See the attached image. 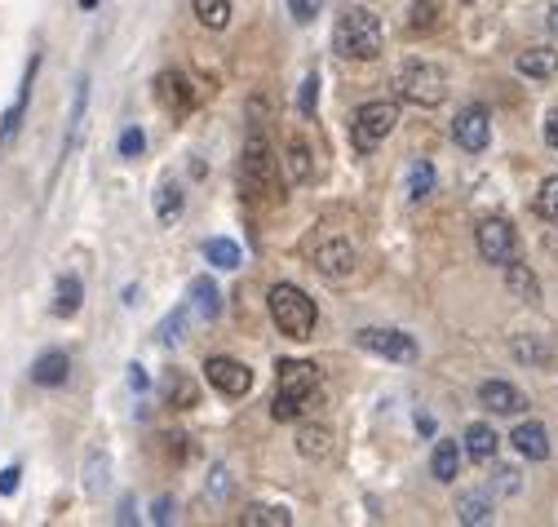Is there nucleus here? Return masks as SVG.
Wrapping results in <instances>:
<instances>
[{
  "label": "nucleus",
  "mask_w": 558,
  "mask_h": 527,
  "mask_svg": "<svg viewBox=\"0 0 558 527\" xmlns=\"http://www.w3.org/2000/svg\"><path fill=\"white\" fill-rule=\"evenodd\" d=\"M399 98L412 102V107H439V102H448V71L439 67V62H408V67L399 71L395 80Z\"/></svg>",
  "instance_id": "obj_5"
},
{
  "label": "nucleus",
  "mask_w": 558,
  "mask_h": 527,
  "mask_svg": "<svg viewBox=\"0 0 558 527\" xmlns=\"http://www.w3.org/2000/svg\"><path fill=\"white\" fill-rule=\"evenodd\" d=\"M67 377H71V359H67V350H45V355L31 364V381L36 386H45V390H58V386H67Z\"/></svg>",
  "instance_id": "obj_14"
},
{
  "label": "nucleus",
  "mask_w": 558,
  "mask_h": 527,
  "mask_svg": "<svg viewBox=\"0 0 558 527\" xmlns=\"http://www.w3.org/2000/svg\"><path fill=\"white\" fill-rule=\"evenodd\" d=\"M116 523H133V501H120V514H116Z\"/></svg>",
  "instance_id": "obj_47"
},
{
  "label": "nucleus",
  "mask_w": 558,
  "mask_h": 527,
  "mask_svg": "<svg viewBox=\"0 0 558 527\" xmlns=\"http://www.w3.org/2000/svg\"><path fill=\"white\" fill-rule=\"evenodd\" d=\"M129 386L133 390H151V377H147V368L142 364H129Z\"/></svg>",
  "instance_id": "obj_44"
},
{
  "label": "nucleus",
  "mask_w": 558,
  "mask_h": 527,
  "mask_svg": "<svg viewBox=\"0 0 558 527\" xmlns=\"http://www.w3.org/2000/svg\"><path fill=\"white\" fill-rule=\"evenodd\" d=\"M381 45H386V31H381V18L372 14L368 5H346L337 14L333 49H337L341 58L372 62V58H381Z\"/></svg>",
  "instance_id": "obj_1"
},
{
  "label": "nucleus",
  "mask_w": 558,
  "mask_h": 527,
  "mask_svg": "<svg viewBox=\"0 0 558 527\" xmlns=\"http://www.w3.org/2000/svg\"><path fill=\"white\" fill-rule=\"evenodd\" d=\"M545 27H550V36L558 40V0H554V5H550V14H545Z\"/></svg>",
  "instance_id": "obj_46"
},
{
  "label": "nucleus",
  "mask_w": 558,
  "mask_h": 527,
  "mask_svg": "<svg viewBox=\"0 0 558 527\" xmlns=\"http://www.w3.org/2000/svg\"><path fill=\"white\" fill-rule=\"evenodd\" d=\"M204 262L217 266V271H235V266H240V244L222 240V235H217V240H204Z\"/></svg>",
  "instance_id": "obj_31"
},
{
  "label": "nucleus",
  "mask_w": 558,
  "mask_h": 527,
  "mask_svg": "<svg viewBox=\"0 0 558 527\" xmlns=\"http://www.w3.org/2000/svg\"><path fill=\"white\" fill-rule=\"evenodd\" d=\"M155 98H160L164 111H173V116H186V111L200 102V89H195L191 80L182 76V71H160V76H155Z\"/></svg>",
  "instance_id": "obj_12"
},
{
  "label": "nucleus",
  "mask_w": 558,
  "mask_h": 527,
  "mask_svg": "<svg viewBox=\"0 0 558 527\" xmlns=\"http://www.w3.org/2000/svg\"><path fill=\"white\" fill-rule=\"evenodd\" d=\"M523 488V474L519 470H510V465H501V470H496V492H519Z\"/></svg>",
  "instance_id": "obj_41"
},
{
  "label": "nucleus",
  "mask_w": 558,
  "mask_h": 527,
  "mask_svg": "<svg viewBox=\"0 0 558 527\" xmlns=\"http://www.w3.org/2000/svg\"><path fill=\"white\" fill-rule=\"evenodd\" d=\"M532 209H536V217H545V222H558V178H545L541 182Z\"/></svg>",
  "instance_id": "obj_36"
},
{
  "label": "nucleus",
  "mask_w": 558,
  "mask_h": 527,
  "mask_svg": "<svg viewBox=\"0 0 558 527\" xmlns=\"http://www.w3.org/2000/svg\"><path fill=\"white\" fill-rule=\"evenodd\" d=\"M142 151H147V133H142L138 124H129V129L120 133V160H138Z\"/></svg>",
  "instance_id": "obj_37"
},
{
  "label": "nucleus",
  "mask_w": 558,
  "mask_h": 527,
  "mask_svg": "<svg viewBox=\"0 0 558 527\" xmlns=\"http://www.w3.org/2000/svg\"><path fill=\"white\" fill-rule=\"evenodd\" d=\"M319 9H324V0H288V14H293V23H315Z\"/></svg>",
  "instance_id": "obj_39"
},
{
  "label": "nucleus",
  "mask_w": 558,
  "mask_h": 527,
  "mask_svg": "<svg viewBox=\"0 0 558 527\" xmlns=\"http://www.w3.org/2000/svg\"><path fill=\"white\" fill-rule=\"evenodd\" d=\"M452 142H457L461 151H470V155L488 151V142H492V111L483 107V102H465V107L457 111V120H452Z\"/></svg>",
  "instance_id": "obj_8"
},
{
  "label": "nucleus",
  "mask_w": 558,
  "mask_h": 527,
  "mask_svg": "<svg viewBox=\"0 0 558 527\" xmlns=\"http://www.w3.org/2000/svg\"><path fill=\"white\" fill-rule=\"evenodd\" d=\"M297 452L306 461H328L333 457V430L328 426H302L297 430Z\"/></svg>",
  "instance_id": "obj_23"
},
{
  "label": "nucleus",
  "mask_w": 558,
  "mask_h": 527,
  "mask_svg": "<svg viewBox=\"0 0 558 527\" xmlns=\"http://www.w3.org/2000/svg\"><path fill=\"white\" fill-rule=\"evenodd\" d=\"M275 186H279L275 147L266 138V124H253L244 138V151H240V191L248 200H275Z\"/></svg>",
  "instance_id": "obj_2"
},
{
  "label": "nucleus",
  "mask_w": 558,
  "mask_h": 527,
  "mask_svg": "<svg viewBox=\"0 0 558 527\" xmlns=\"http://www.w3.org/2000/svg\"><path fill=\"white\" fill-rule=\"evenodd\" d=\"M226 492H231V479H226V465H213V479H209V496H213V501H222Z\"/></svg>",
  "instance_id": "obj_42"
},
{
  "label": "nucleus",
  "mask_w": 558,
  "mask_h": 527,
  "mask_svg": "<svg viewBox=\"0 0 558 527\" xmlns=\"http://www.w3.org/2000/svg\"><path fill=\"white\" fill-rule=\"evenodd\" d=\"M85 107H89V76L76 80V98H71V120H67V147L80 142V124H85Z\"/></svg>",
  "instance_id": "obj_32"
},
{
  "label": "nucleus",
  "mask_w": 558,
  "mask_h": 527,
  "mask_svg": "<svg viewBox=\"0 0 558 527\" xmlns=\"http://www.w3.org/2000/svg\"><path fill=\"white\" fill-rule=\"evenodd\" d=\"M186 315H191V306H173L169 315L160 319V328H155V337H160L164 346H178V341L186 337Z\"/></svg>",
  "instance_id": "obj_33"
},
{
  "label": "nucleus",
  "mask_w": 558,
  "mask_h": 527,
  "mask_svg": "<svg viewBox=\"0 0 558 527\" xmlns=\"http://www.w3.org/2000/svg\"><path fill=\"white\" fill-rule=\"evenodd\" d=\"M36 71H40V54H31L27 76H23V89H18L14 107H9V111H5V120H0V142H9V138L18 133V124H23V111H27V102H31V85H36Z\"/></svg>",
  "instance_id": "obj_19"
},
{
  "label": "nucleus",
  "mask_w": 558,
  "mask_h": 527,
  "mask_svg": "<svg viewBox=\"0 0 558 527\" xmlns=\"http://www.w3.org/2000/svg\"><path fill=\"white\" fill-rule=\"evenodd\" d=\"M284 169H288V182L293 186H306L310 178H315V155H310V142L306 138H288L284 147Z\"/></svg>",
  "instance_id": "obj_20"
},
{
  "label": "nucleus",
  "mask_w": 558,
  "mask_h": 527,
  "mask_svg": "<svg viewBox=\"0 0 558 527\" xmlns=\"http://www.w3.org/2000/svg\"><path fill=\"white\" fill-rule=\"evenodd\" d=\"M510 355L519 359V364H527V368H545V364H550V346H545L541 337H514L510 341Z\"/></svg>",
  "instance_id": "obj_30"
},
{
  "label": "nucleus",
  "mask_w": 558,
  "mask_h": 527,
  "mask_svg": "<svg viewBox=\"0 0 558 527\" xmlns=\"http://www.w3.org/2000/svg\"><path fill=\"white\" fill-rule=\"evenodd\" d=\"M479 403L488 412H496V417H519V412H527L523 390H514L510 381H483V386H479Z\"/></svg>",
  "instance_id": "obj_13"
},
{
  "label": "nucleus",
  "mask_w": 558,
  "mask_h": 527,
  "mask_svg": "<svg viewBox=\"0 0 558 527\" xmlns=\"http://www.w3.org/2000/svg\"><path fill=\"white\" fill-rule=\"evenodd\" d=\"M191 306L200 319H217L222 315V288H217L209 275H195L191 279Z\"/></svg>",
  "instance_id": "obj_22"
},
{
  "label": "nucleus",
  "mask_w": 558,
  "mask_h": 527,
  "mask_svg": "<svg viewBox=\"0 0 558 527\" xmlns=\"http://www.w3.org/2000/svg\"><path fill=\"white\" fill-rule=\"evenodd\" d=\"M160 395L169 408H195V399H200V390H195V381L186 377V372H169V377L160 381Z\"/></svg>",
  "instance_id": "obj_25"
},
{
  "label": "nucleus",
  "mask_w": 558,
  "mask_h": 527,
  "mask_svg": "<svg viewBox=\"0 0 558 527\" xmlns=\"http://www.w3.org/2000/svg\"><path fill=\"white\" fill-rule=\"evenodd\" d=\"M355 266H359V253L346 235H324V240L315 244V271L324 279H333V284L355 275Z\"/></svg>",
  "instance_id": "obj_10"
},
{
  "label": "nucleus",
  "mask_w": 558,
  "mask_h": 527,
  "mask_svg": "<svg viewBox=\"0 0 558 527\" xmlns=\"http://www.w3.org/2000/svg\"><path fill=\"white\" fill-rule=\"evenodd\" d=\"M457 519L465 527H488L496 514H492V496L488 492H465L457 501Z\"/></svg>",
  "instance_id": "obj_24"
},
{
  "label": "nucleus",
  "mask_w": 558,
  "mask_h": 527,
  "mask_svg": "<svg viewBox=\"0 0 558 527\" xmlns=\"http://www.w3.org/2000/svg\"><path fill=\"white\" fill-rule=\"evenodd\" d=\"M18 479H23V474H18V465H5V470H0V496H14Z\"/></svg>",
  "instance_id": "obj_43"
},
{
  "label": "nucleus",
  "mask_w": 558,
  "mask_h": 527,
  "mask_svg": "<svg viewBox=\"0 0 558 527\" xmlns=\"http://www.w3.org/2000/svg\"><path fill=\"white\" fill-rule=\"evenodd\" d=\"M465 5H470V0H465Z\"/></svg>",
  "instance_id": "obj_49"
},
{
  "label": "nucleus",
  "mask_w": 558,
  "mask_h": 527,
  "mask_svg": "<svg viewBox=\"0 0 558 527\" xmlns=\"http://www.w3.org/2000/svg\"><path fill=\"white\" fill-rule=\"evenodd\" d=\"M510 443H514V452L527 457V461H545V457H550V434H545L541 421H523V426H514Z\"/></svg>",
  "instance_id": "obj_17"
},
{
  "label": "nucleus",
  "mask_w": 558,
  "mask_h": 527,
  "mask_svg": "<svg viewBox=\"0 0 558 527\" xmlns=\"http://www.w3.org/2000/svg\"><path fill=\"white\" fill-rule=\"evenodd\" d=\"M80 302H85V284H80L76 275H62L58 279V293H54V315L58 319H71L80 310Z\"/></svg>",
  "instance_id": "obj_26"
},
{
  "label": "nucleus",
  "mask_w": 558,
  "mask_h": 527,
  "mask_svg": "<svg viewBox=\"0 0 558 527\" xmlns=\"http://www.w3.org/2000/svg\"><path fill=\"white\" fill-rule=\"evenodd\" d=\"M355 341L368 355H381L390 364H412L417 359V337H408L403 328H359Z\"/></svg>",
  "instance_id": "obj_9"
},
{
  "label": "nucleus",
  "mask_w": 558,
  "mask_h": 527,
  "mask_svg": "<svg viewBox=\"0 0 558 527\" xmlns=\"http://www.w3.org/2000/svg\"><path fill=\"white\" fill-rule=\"evenodd\" d=\"M505 288H510V293L519 297V302H527V306L541 302V279H536V271L527 262H519V257L505 262Z\"/></svg>",
  "instance_id": "obj_16"
},
{
  "label": "nucleus",
  "mask_w": 558,
  "mask_h": 527,
  "mask_svg": "<svg viewBox=\"0 0 558 527\" xmlns=\"http://www.w3.org/2000/svg\"><path fill=\"white\" fill-rule=\"evenodd\" d=\"M195 18H200L209 31H226L231 27V0H191Z\"/></svg>",
  "instance_id": "obj_29"
},
{
  "label": "nucleus",
  "mask_w": 558,
  "mask_h": 527,
  "mask_svg": "<svg viewBox=\"0 0 558 527\" xmlns=\"http://www.w3.org/2000/svg\"><path fill=\"white\" fill-rule=\"evenodd\" d=\"M315 390H319V368L315 364H306V359H279L271 417L275 421H297L310 408Z\"/></svg>",
  "instance_id": "obj_3"
},
{
  "label": "nucleus",
  "mask_w": 558,
  "mask_h": 527,
  "mask_svg": "<svg viewBox=\"0 0 558 527\" xmlns=\"http://www.w3.org/2000/svg\"><path fill=\"white\" fill-rule=\"evenodd\" d=\"M465 457L470 461H479V465H488L496 461V448H501V439H496V430L488 426V421H474V426H465Z\"/></svg>",
  "instance_id": "obj_21"
},
{
  "label": "nucleus",
  "mask_w": 558,
  "mask_h": 527,
  "mask_svg": "<svg viewBox=\"0 0 558 527\" xmlns=\"http://www.w3.org/2000/svg\"><path fill=\"white\" fill-rule=\"evenodd\" d=\"M434 23H439V5H434V0H417V5L408 9V31L412 36H430Z\"/></svg>",
  "instance_id": "obj_35"
},
{
  "label": "nucleus",
  "mask_w": 558,
  "mask_h": 527,
  "mask_svg": "<svg viewBox=\"0 0 558 527\" xmlns=\"http://www.w3.org/2000/svg\"><path fill=\"white\" fill-rule=\"evenodd\" d=\"M514 67H519V76H527V80H554L558 76V49L532 45L514 58Z\"/></svg>",
  "instance_id": "obj_15"
},
{
  "label": "nucleus",
  "mask_w": 558,
  "mask_h": 527,
  "mask_svg": "<svg viewBox=\"0 0 558 527\" xmlns=\"http://www.w3.org/2000/svg\"><path fill=\"white\" fill-rule=\"evenodd\" d=\"M266 306H271V319L284 337L310 341V333H315V324H319V306L310 302L297 284H275L271 293H266Z\"/></svg>",
  "instance_id": "obj_4"
},
{
  "label": "nucleus",
  "mask_w": 558,
  "mask_h": 527,
  "mask_svg": "<svg viewBox=\"0 0 558 527\" xmlns=\"http://www.w3.org/2000/svg\"><path fill=\"white\" fill-rule=\"evenodd\" d=\"M408 195H412V200H426V195H434V164L430 160H412V169H408Z\"/></svg>",
  "instance_id": "obj_34"
},
{
  "label": "nucleus",
  "mask_w": 558,
  "mask_h": 527,
  "mask_svg": "<svg viewBox=\"0 0 558 527\" xmlns=\"http://www.w3.org/2000/svg\"><path fill=\"white\" fill-rule=\"evenodd\" d=\"M545 142H550V147L558 151V107L550 111V116H545Z\"/></svg>",
  "instance_id": "obj_45"
},
{
  "label": "nucleus",
  "mask_w": 558,
  "mask_h": 527,
  "mask_svg": "<svg viewBox=\"0 0 558 527\" xmlns=\"http://www.w3.org/2000/svg\"><path fill=\"white\" fill-rule=\"evenodd\" d=\"M395 124H399V107H395V102H386V98L364 102V107L355 111L350 138H355V147H359V151H377L381 142H386L390 133H395Z\"/></svg>",
  "instance_id": "obj_6"
},
{
  "label": "nucleus",
  "mask_w": 558,
  "mask_h": 527,
  "mask_svg": "<svg viewBox=\"0 0 558 527\" xmlns=\"http://www.w3.org/2000/svg\"><path fill=\"white\" fill-rule=\"evenodd\" d=\"M461 461H465V448L457 439H439L434 443V452H430V474L439 483H457V474H461Z\"/></svg>",
  "instance_id": "obj_18"
},
{
  "label": "nucleus",
  "mask_w": 558,
  "mask_h": 527,
  "mask_svg": "<svg viewBox=\"0 0 558 527\" xmlns=\"http://www.w3.org/2000/svg\"><path fill=\"white\" fill-rule=\"evenodd\" d=\"M182 209H186V200H182V186L178 182H164L160 191H155V217H160L164 226H173L182 217Z\"/></svg>",
  "instance_id": "obj_27"
},
{
  "label": "nucleus",
  "mask_w": 558,
  "mask_h": 527,
  "mask_svg": "<svg viewBox=\"0 0 558 527\" xmlns=\"http://www.w3.org/2000/svg\"><path fill=\"white\" fill-rule=\"evenodd\" d=\"M288 523H293V514L284 505H248L240 514V527H288Z\"/></svg>",
  "instance_id": "obj_28"
},
{
  "label": "nucleus",
  "mask_w": 558,
  "mask_h": 527,
  "mask_svg": "<svg viewBox=\"0 0 558 527\" xmlns=\"http://www.w3.org/2000/svg\"><path fill=\"white\" fill-rule=\"evenodd\" d=\"M204 377H209L213 390H222L226 399H244L253 390V368L240 364L231 355H209L204 359Z\"/></svg>",
  "instance_id": "obj_11"
},
{
  "label": "nucleus",
  "mask_w": 558,
  "mask_h": 527,
  "mask_svg": "<svg viewBox=\"0 0 558 527\" xmlns=\"http://www.w3.org/2000/svg\"><path fill=\"white\" fill-rule=\"evenodd\" d=\"M93 5H98V0H80V9H93Z\"/></svg>",
  "instance_id": "obj_48"
},
{
  "label": "nucleus",
  "mask_w": 558,
  "mask_h": 527,
  "mask_svg": "<svg viewBox=\"0 0 558 527\" xmlns=\"http://www.w3.org/2000/svg\"><path fill=\"white\" fill-rule=\"evenodd\" d=\"M315 107H319V76L310 71V76L302 80V89H297V111L310 120V116H315Z\"/></svg>",
  "instance_id": "obj_38"
},
{
  "label": "nucleus",
  "mask_w": 558,
  "mask_h": 527,
  "mask_svg": "<svg viewBox=\"0 0 558 527\" xmlns=\"http://www.w3.org/2000/svg\"><path fill=\"white\" fill-rule=\"evenodd\" d=\"M474 248H479L483 262L505 266L510 257H519V231H514L505 217H483V222L474 226Z\"/></svg>",
  "instance_id": "obj_7"
},
{
  "label": "nucleus",
  "mask_w": 558,
  "mask_h": 527,
  "mask_svg": "<svg viewBox=\"0 0 558 527\" xmlns=\"http://www.w3.org/2000/svg\"><path fill=\"white\" fill-rule=\"evenodd\" d=\"M173 514H178V505H173V496H169V492L155 496V501H151V523L169 527V523H173Z\"/></svg>",
  "instance_id": "obj_40"
}]
</instances>
